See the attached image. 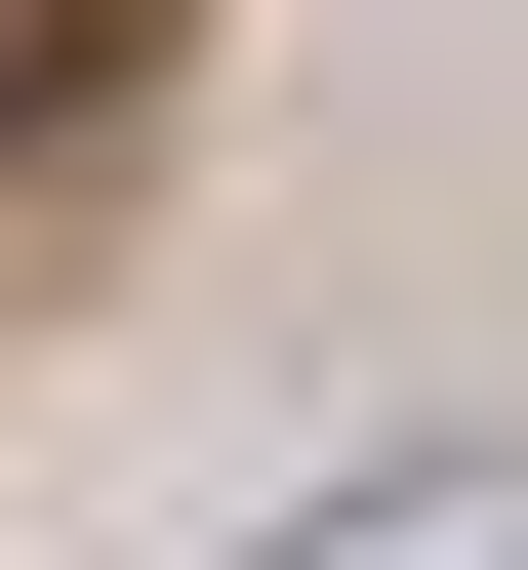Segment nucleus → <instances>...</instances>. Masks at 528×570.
Returning <instances> with one entry per match:
<instances>
[{"label": "nucleus", "mask_w": 528, "mask_h": 570, "mask_svg": "<svg viewBox=\"0 0 528 570\" xmlns=\"http://www.w3.org/2000/svg\"><path fill=\"white\" fill-rule=\"evenodd\" d=\"M122 82V0H0V164H41V122H82Z\"/></svg>", "instance_id": "nucleus-2"}, {"label": "nucleus", "mask_w": 528, "mask_h": 570, "mask_svg": "<svg viewBox=\"0 0 528 570\" xmlns=\"http://www.w3.org/2000/svg\"><path fill=\"white\" fill-rule=\"evenodd\" d=\"M285 570H528V449H407V489H326Z\"/></svg>", "instance_id": "nucleus-1"}]
</instances>
